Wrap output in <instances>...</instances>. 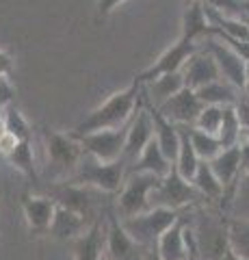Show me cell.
Masks as SVG:
<instances>
[{
  "mask_svg": "<svg viewBox=\"0 0 249 260\" xmlns=\"http://www.w3.org/2000/svg\"><path fill=\"white\" fill-rule=\"evenodd\" d=\"M141 89L143 85L132 80L128 87L111 93L91 113H87L83 121H78L74 130H72V135H89V133H98V130H113V128L126 126L132 119L134 111L141 102V95H139Z\"/></svg>",
  "mask_w": 249,
  "mask_h": 260,
  "instance_id": "cell-1",
  "label": "cell"
},
{
  "mask_svg": "<svg viewBox=\"0 0 249 260\" xmlns=\"http://www.w3.org/2000/svg\"><path fill=\"white\" fill-rule=\"evenodd\" d=\"M74 184H83L95 189L104 195H115L122 191L124 180H126V165L124 160L115 162H100L91 156H83V160L78 162L76 172L67 178Z\"/></svg>",
  "mask_w": 249,
  "mask_h": 260,
  "instance_id": "cell-2",
  "label": "cell"
},
{
  "mask_svg": "<svg viewBox=\"0 0 249 260\" xmlns=\"http://www.w3.org/2000/svg\"><path fill=\"white\" fill-rule=\"evenodd\" d=\"M182 215V210H169V208H150L146 213L119 219L124 225V230L130 234V239L134 243H139L143 249L154 251L158 239L163 237V232L167 228H171L175 223V219Z\"/></svg>",
  "mask_w": 249,
  "mask_h": 260,
  "instance_id": "cell-3",
  "label": "cell"
},
{
  "mask_svg": "<svg viewBox=\"0 0 249 260\" xmlns=\"http://www.w3.org/2000/svg\"><path fill=\"white\" fill-rule=\"evenodd\" d=\"M50 200H54L57 206H63L76 213L85 219L87 223H93V221H100L98 217V210H100V202H98V195H104L95 189H89V186H83V184H74L69 180H57V182H50V186H46V193Z\"/></svg>",
  "mask_w": 249,
  "mask_h": 260,
  "instance_id": "cell-4",
  "label": "cell"
},
{
  "mask_svg": "<svg viewBox=\"0 0 249 260\" xmlns=\"http://www.w3.org/2000/svg\"><path fill=\"white\" fill-rule=\"evenodd\" d=\"M44 148H46V158L48 167L57 178H67L76 172L78 162L83 160L85 152L80 143L72 137L69 133H57V130H46L44 133Z\"/></svg>",
  "mask_w": 249,
  "mask_h": 260,
  "instance_id": "cell-5",
  "label": "cell"
},
{
  "mask_svg": "<svg viewBox=\"0 0 249 260\" xmlns=\"http://www.w3.org/2000/svg\"><path fill=\"white\" fill-rule=\"evenodd\" d=\"M160 182V178L152 176V174H126V180L122 191L117 193V217L119 219H128V217H136L141 213L150 210V195L156 189V184Z\"/></svg>",
  "mask_w": 249,
  "mask_h": 260,
  "instance_id": "cell-6",
  "label": "cell"
},
{
  "mask_svg": "<svg viewBox=\"0 0 249 260\" xmlns=\"http://www.w3.org/2000/svg\"><path fill=\"white\" fill-rule=\"evenodd\" d=\"M195 241L197 260H221L228 251V219H212L210 215H199V221L191 225Z\"/></svg>",
  "mask_w": 249,
  "mask_h": 260,
  "instance_id": "cell-7",
  "label": "cell"
},
{
  "mask_svg": "<svg viewBox=\"0 0 249 260\" xmlns=\"http://www.w3.org/2000/svg\"><path fill=\"white\" fill-rule=\"evenodd\" d=\"M126 133H128V124L122 128L98 130V133H89V135H72V133L69 135L80 143V148H83L87 156L100 162H115L122 160Z\"/></svg>",
  "mask_w": 249,
  "mask_h": 260,
  "instance_id": "cell-8",
  "label": "cell"
},
{
  "mask_svg": "<svg viewBox=\"0 0 249 260\" xmlns=\"http://www.w3.org/2000/svg\"><path fill=\"white\" fill-rule=\"evenodd\" d=\"M199 202V193L193 189V184L182 180L171 169L165 178H160L156 189L150 195L152 208H169V210H182Z\"/></svg>",
  "mask_w": 249,
  "mask_h": 260,
  "instance_id": "cell-9",
  "label": "cell"
},
{
  "mask_svg": "<svg viewBox=\"0 0 249 260\" xmlns=\"http://www.w3.org/2000/svg\"><path fill=\"white\" fill-rule=\"evenodd\" d=\"M156 256L160 260H191L197 258L195 241H193L191 221L187 215H180L171 228H167L156 243Z\"/></svg>",
  "mask_w": 249,
  "mask_h": 260,
  "instance_id": "cell-10",
  "label": "cell"
},
{
  "mask_svg": "<svg viewBox=\"0 0 249 260\" xmlns=\"http://www.w3.org/2000/svg\"><path fill=\"white\" fill-rule=\"evenodd\" d=\"M104 232H106V243H104V258L106 260H146L148 249H143L139 243L130 239V234L124 230L115 213L106 215Z\"/></svg>",
  "mask_w": 249,
  "mask_h": 260,
  "instance_id": "cell-11",
  "label": "cell"
},
{
  "mask_svg": "<svg viewBox=\"0 0 249 260\" xmlns=\"http://www.w3.org/2000/svg\"><path fill=\"white\" fill-rule=\"evenodd\" d=\"M199 48V44H193V42H187V39H178V42H173L167 50L158 56V59L146 68L141 72L139 76H134V80L139 85H146L150 80H154L158 76H165V74H178L182 70V65L189 61V56L195 52Z\"/></svg>",
  "mask_w": 249,
  "mask_h": 260,
  "instance_id": "cell-12",
  "label": "cell"
},
{
  "mask_svg": "<svg viewBox=\"0 0 249 260\" xmlns=\"http://www.w3.org/2000/svg\"><path fill=\"white\" fill-rule=\"evenodd\" d=\"M154 139V126H152L150 111L146 107V102H139L132 119L128 121V133H126V143L122 152V160L126 169L141 156V152L146 150V145Z\"/></svg>",
  "mask_w": 249,
  "mask_h": 260,
  "instance_id": "cell-13",
  "label": "cell"
},
{
  "mask_svg": "<svg viewBox=\"0 0 249 260\" xmlns=\"http://www.w3.org/2000/svg\"><path fill=\"white\" fill-rule=\"evenodd\" d=\"M180 76L184 80V87L193 89V91H197V89H202V87L221 78L219 68H217L212 54L208 52L206 48H197V50L189 56V61L184 63L180 70Z\"/></svg>",
  "mask_w": 249,
  "mask_h": 260,
  "instance_id": "cell-14",
  "label": "cell"
},
{
  "mask_svg": "<svg viewBox=\"0 0 249 260\" xmlns=\"http://www.w3.org/2000/svg\"><path fill=\"white\" fill-rule=\"evenodd\" d=\"M204 48L212 54L217 68H219L221 78L228 80L230 85H234L240 91V89L245 87V59H240L230 46H226L223 42H219V39H215V37H208Z\"/></svg>",
  "mask_w": 249,
  "mask_h": 260,
  "instance_id": "cell-15",
  "label": "cell"
},
{
  "mask_svg": "<svg viewBox=\"0 0 249 260\" xmlns=\"http://www.w3.org/2000/svg\"><path fill=\"white\" fill-rule=\"evenodd\" d=\"M202 109H204L202 100H199L197 93L189 87H184L182 91H178L173 98H169L163 107H158L160 115L167 117L171 124L189 126V128L195 124V119H197L199 113H202Z\"/></svg>",
  "mask_w": 249,
  "mask_h": 260,
  "instance_id": "cell-16",
  "label": "cell"
},
{
  "mask_svg": "<svg viewBox=\"0 0 249 260\" xmlns=\"http://www.w3.org/2000/svg\"><path fill=\"white\" fill-rule=\"evenodd\" d=\"M54 200L44 193H24L22 195V215L30 234H48L54 217Z\"/></svg>",
  "mask_w": 249,
  "mask_h": 260,
  "instance_id": "cell-17",
  "label": "cell"
},
{
  "mask_svg": "<svg viewBox=\"0 0 249 260\" xmlns=\"http://www.w3.org/2000/svg\"><path fill=\"white\" fill-rule=\"evenodd\" d=\"M212 174L217 176V180L223 184L226 189V206H230V198L232 191L236 186V180L240 176V145H234V148H226L221 150L212 160H208Z\"/></svg>",
  "mask_w": 249,
  "mask_h": 260,
  "instance_id": "cell-18",
  "label": "cell"
},
{
  "mask_svg": "<svg viewBox=\"0 0 249 260\" xmlns=\"http://www.w3.org/2000/svg\"><path fill=\"white\" fill-rule=\"evenodd\" d=\"M104 243H106V232H104V221H93L83 234L69 243L72 245V260H102L104 258Z\"/></svg>",
  "mask_w": 249,
  "mask_h": 260,
  "instance_id": "cell-19",
  "label": "cell"
},
{
  "mask_svg": "<svg viewBox=\"0 0 249 260\" xmlns=\"http://www.w3.org/2000/svg\"><path fill=\"white\" fill-rule=\"evenodd\" d=\"M143 102H146V98H143ZM146 107L150 111L152 126H154V141L158 143L160 152H163L165 156L173 162L175 156H178V148H180V130H178L175 124H171L167 117L160 115V111L154 109L152 104L146 102Z\"/></svg>",
  "mask_w": 249,
  "mask_h": 260,
  "instance_id": "cell-20",
  "label": "cell"
},
{
  "mask_svg": "<svg viewBox=\"0 0 249 260\" xmlns=\"http://www.w3.org/2000/svg\"><path fill=\"white\" fill-rule=\"evenodd\" d=\"M171 169H173V162L160 152L158 143L152 139L146 145V150L141 152V156L126 169V174H152L156 178H165Z\"/></svg>",
  "mask_w": 249,
  "mask_h": 260,
  "instance_id": "cell-21",
  "label": "cell"
},
{
  "mask_svg": "<svg viewBox=\"0 0 249 260\" xmlns=\"http://www.w3.org/2000/svg\"><path fill=\"white\" fill-rule=\"evenodd\" d=\"M89 225L91 223H87L80 215L72 213V210L63 208V206H57L54 208V217H52V223H50L48 234H50L52 239H57V241H69L72 243L78 234H83Z\"/></svg>",
  "mask_w": 249,
  "mask_h": 260,
  "instance_id": "cell-22",
  "label": "cell"
},
{
  "mask_svg": "<svg viewBox=\"0 0 249 260\" xmlns=\"http://www.w3.org/2000/svg\"><path fill=\"white\" fill-rule=\"evenodd\" d=\"M208 35H210V24H208L204 5H202V0H199V3H195V5H191V7L184 9L180 37L187 39V42L199 44L202 39H208Z\"/></svg>",
  "mask_w": 249,
  "mask_h": 260,
  "instance_id": "cell-23",
  "label": "cell"
},
{
  "mask_svg": "<svg viewBox=\"0 0 249 260\" xmlns=\"http://www.w3.org/2000/svg\"><path fill=\"white\" fill-rule=\"evenodd\" d=\"M184 89V80L178 74H165V76H158L154 80H150V83H146V102L152 104L154 109L163 107V104L169 100V98H173L178 91H182Z\"/></svg>",
  "mask_w": 249,
  "mask_h": 260,
  "instance_id": "cell-24",
  "label": "cell"
},
{
  "mask_svg": "<svg viewBox=\"0 0 249 260\" xmlns=\"http://www.w3.org/2000/svg\"><path fill=\"white\" fill-rule=\"evenodd\" d=\"M197 98L202 100L204 107H234V104L240 100V91L230 85L228 80H215V83L206 85L202 89H197Z\"/></svg>",
  "mask_w": 249,
  "mask_h": 260,
  "instance_id": "cell-25",
  "label": "cell"
},
{
  "mask_svg": "<svg viewBox=\"0 0 249 260\" xmlns=\"http://www.w3.org/2000/svg\"><path fill=\"white\" fill-rule=\"evenodd\" d=\"M191 184H193V189L199 193V198H204L208 202H221L226 198V189L217 180V176L212 174V169L206 160H199L197 172L191 178Z\"/></svg>",
  "mask_w": 249,
  "mask_h": 260,
  "instance_id": "cell-26",
  "label": "cell"
},
{
  "mask_svg": "<svg viewBox=\"0 0 249 260\" xmlns=\"http://www.w3.org/2000/svg\"><path fill=\"white\" fill-rule=\"evenodd\" d=\"M178 130H180V148H178V156L173 160V172L178 174L182 180L191 182V178L197 172L199 158H197L195 150H193V143L189 139V126H178Z\"/></svg>",
  "mask_w": 249,
  "mask_h": 260,
  "instance_id": "cell-27",
  "label": "cell"
},
{
  "mask_svg": "<svg viewBox=\"0 0 249 260\" xmlns=\"http://www.w3.org/2000/svg\"><path fill=\"white\" fill-rule=\"evenodd\" d=\"M228 247L240 260H249V219L228 217Z\"/></svg>",
  "mask_w": 249,
  "mask_h": 260,
  "instance_id": "cell-28",
  "label": "cell"
},
{
  "mask_svg": "<svg viewBox=\"0 0 249 260\" xmlns=\"http://www.w3.org/2000/svg\"><path fill=\"white\" fill-rule=\"evenodd\" d=\"M13 169H18L28 180L37 182V167H35V154H33V143L30 141H20L15 150L5 158Z\"/></svg>",
  "mask_w": 249,
  "mask_h": 260,
  "instance_id": "cell-29",
  "label": "cell"
},
{
  "mask_svg": "<svg viewBox=\"0 0 249 260\" xmlns=\"http://www.w3.org/2000/svg\"><path fill=\"white\" fill-rule=\"evenodd\" d=\"M217 139H219L223 150L240 145V119L236 113V104L234 107H223V119L219 133H217Z\"/></svg>",
  "mask_w": 249,
  "mask_h": 260,
  "instance_id": "cell-30",
  "label": "cell"
},
{
  "mask_svg": "<svg viewBox=\"0 0 249 260\" xmlns=\"http://www.w3.org/2000/svg\"><path fill=\"white\" fill-rule=\"evenodd\" d=\"M189 139L193 143V150H195L197 154V158L199 160H212L217 154H219L223 148H221V143L219 139H217L215 135H208V133H202V130H197V128H189Z\"/></svg>",
  "mask_w": 249,
  "mask_h": 260,
  "instance_id": "cell-31",
  "label": "cell"
},
{
  "mask_svg": "<svg viewBox=\"0 0 249 260\" xmlns=\"http://www.w3.org/2000/svg\"><path fill=\"white\" fill-rule=\"evenodd\" d=\"M230 208H232V217H240V219H249V174H240L236 186L232 191L230 198Z\"/></svg>",
  "mask_w": 249,
  "mask_h": 260,
  "instance_id": "cell-32",
  "label": "cell"
},
{
  "mask_svg": "<svg viewBox=\"0 0 249 260\" xmlns=\"http://www.w3.org/2000/svg\"><path fill=\"white\" fill-rule=\"evenodd\" d=\"M202 5L210 11L228 15V18H240V20L249 18V5L245 0H202Z\"/></svg>",
  "mask_w": 249,
  "mask_h": 260,
  "instance_id": "cell-33",
  "label": "cell"
},
{
  "mask_svg": "<svg viewBox=\"0 0 249 260\" xmlns=\"http://www.w3.org/2000/svg\"><path fill=\"white\" fill-rule=\"evenodd\" d=\"M3 111H5V130L7 133H11L18 141H30V126H28L26 117H24L13 104Z\"/></svg>",
  "mask_w": 249,
  "mask_h": 260,
  "instance_id": "cell-34",
  "label": "cell"
},
{
  "mask_svg": "<svg viewBox=\"0 0 249 260\" xmlns=\"http://www.w3.org/2000/svg\"><path fill=\"white\" fill-rule=\"evenodd\" d=\"M221 119H223V107H204L202 113L197 115L195 124L193 128L202 130V133H208V135H215L219 133V126H221Z\"/></svg>",
  "mask_w": 249,
  "mask_h": 260,
  "instance_id": "cell-35",
  "label": "cell"
},
{
  "mask_svg": "<svg viewBox=\"0 0 249 260\" xmlns=\"http://www.w3.org/2000/svg\"><path fill=\"white\" fill-rule=\"evenodd\" d=\"M13 98H15V87L11 83V78L9 76H3V78H0V109L11 107Z\"/></svg>",
  "mask_w": 249,
  "mask_h": 260,
  "instance_id": "cell-36",
  "label": "cell"
},
{
  "mask_svg": "<svg viewBox=\"0 0 249 260\" xmlns=\"http://www.w3.org/2000/svg\"><path fill=\"white\" fill-rule=\"evenodd\" d=\"M20 141L18 139H15V137L11 135V133H7V130H5V133L3 135H0V156H9V154L15 150V145H18Z\"/></svg>",
  "mask_w": 249,
  "mask_h": 260,
  "instance_id": "cell-37",
  "label": "cell"
},
{
  "mask_svg": "<svg viewBox=\"0 0 249 260\" xmlns=\"http://www.w3.org/2000/svg\"><path fill=\"white\" fill-rule=\"evenodd\" d=\"M126 0H98V5H95V9H98V15L100 18H106L111 15L119 5H124Z\"/></svg>",
  "mask_w": 249,
  "mask_h": 260,
  "instance_id": "cell-38",
  "label": "cell"
},
{
  "mask_svg": "<svg viewBox=\"0 0 249 260\" xmlns=\"http://www.w3.org/2000/svg\"><path fill=\"white\" fill-rule=\"evenodd\" d=\"M13 74V56L7 52V50H0V78L3 76H9Z\"/></svg>",
  "mask_w": 249,
  "mask_h": 260,
  "instance_id": "cell-39",
  "label": "cell"
},
{
  "mask_svg": "<svg viewBox=\"0 0 249 260\" xmlns=\"http://www.w3.org/2000/svg\"><path fill=\"white\" fill-rule=\"evenodd\" d=\"M240 174H249V143L240 145Z\"/></svg>",
  "mask_w": 249,
  "mask_h": 260,
  "instance_id": "cell-40",
  "label": "cell"
},
{
  "mask_svg": "<svg viewBox=\"0 0 249 260\" xmlns=\"http://www.w3.org/2000/svg\"><path fill=\"white\" fill-rule=\"evenodd\" d=\"M221 260H240V258H238V256H234V254H232V251H230V247H228V251H226V254L221 256Z\"/></svg>",
  "mask_w": 249,
  "mask_h": 260,
  "instance_id": "cell-41",
  "label": "cell"
},
{
  "mask_svg": "<svg viewBox=\"0 0 249 260\" xmlns=\"http://www.w3.org/2000/svg\"><path fill=\"white\" fill-rule=\"evenodd\" d=\"M240 91H243V100L249 104V83H245V87L240 89Z\"/></svg>",
  "mask_w": 249,
  "mask_h": 260,
  "instance_id": "cell-42",
  "label": "cell"
},
{
  "mask_svg": "<svg viewBox=\"0 0 249 260\" xmlns=\"http://www.w3.org/2000/svg\"><path fill=\"white\" fill-rule=\"evenodd\" d=\"M5 133V111L0 109V135Z\"/></svg>",
  "mask_w": 249,
  "mask_h": 260,
  "instance_id": "cell-43",
  "label": "cell"
},
{
  "mask_svg": "<svg viewBox=\"0 0 249 260\" xmlns=\"http://www.w3.org/2000/svg\"><path fill=\"white\" fill-rule=\"evenodd\" d=\"M146 260H160V258L156 256V251H148V256H146Z\"/></svg>",
  "mask_w": 249,
  "mask_h": 260,
  "instance_id": "cell-44",
  "label": "cell"
},
{
  "mask_svg": "<svg viewBox=\"0 0 249 260\" xmlns=\"http://www.w3.org/2000/svg\"><path fill=\"white\" fill-rule=\"evenodd\" d=\"M195 3H199V0H182V7H184V9H187V7L195 5Z\"/></svg>",
  "mask_w": 249,
  "mask_h": 260,
  "instance_id": "cell-45",
  "label": "cell"
},
{
  "mask_svg": "<svg viewBox=\"0 0 249 260\" xmlns=\"http://www.w3.org/2000/svg\"><path fill=\"white\" fill-rule=\"evenodd\" d=\"M245 83H249V59L245 61Z\"/></svg>",
  "mask_w": 249,
  "mask_h": 260,
  "instance_id": "cell-46",
  "label": "cell"
},
{
  "mask_svg": "<svg viewBox=\"0 0 249 260\" xmlns=\"http://www.w3.org/2000/svg\"><path fill=\"white\" fill-rule=\"evenodd\" d=\"M245 22H247V28H249V18H247V20H245Z\"/></svg>",
  "mask_w": 249,
  "mask_h": 260,
  "instance_id": "cell-47",
  "label": "cell"
},
{
  "mask_svg": "<svg viewBox=\"0 0 249 260\" xmlns=\"http://www.w3.org/2000/svg\"><path fill=\"white\" fill-rule=\"evenodd\" d=\"M191 260H197V258H191Z\"/></svg>",
  "mask_w": 249,
  "mask_h": 260,
  "instance_id": "cell-48",
  "label": "cell"
},
{
  "mask_svg": "<svg viewBox=\"0 0 249 260\" xmlns=\"http://www.w3.org/2000/svg\"><path fill=\"white\" fill-rule=\"evenodd\" d=\"M102 260H106V258H102Z\"/></svg>",
  "mask_w": 249,
  "mask_h": 260,
  "instance_id": "cell-49",
  "label": "cell"
}]
</instances>
